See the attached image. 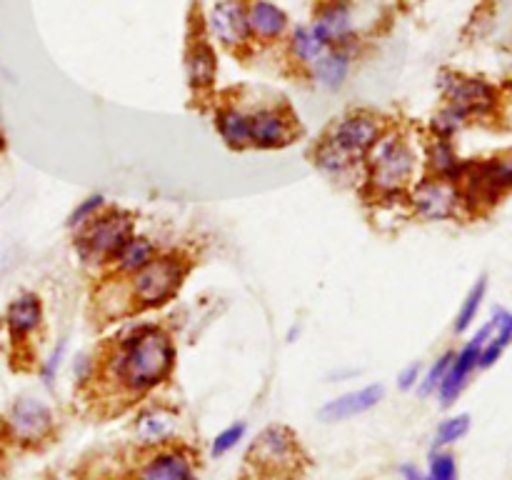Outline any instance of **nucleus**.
I'll use <instances>...</instances> for the list:
<instances>
[{"label": "nucleus", "mask_w": 512, "mask_h": 480, "mask_svg": "<svg viewBox=\"0 0 512 480\" xmlns=\"http://www.w3.org/2000/svg\"><path fill=\"white\" fill-rule=\"evenodd\" d=\"M175 368V343L160 325H140L123 338L115 355V383L128 395H143L168 380Z\"/></svg>", "instance_id": "f257e3e1"}, {"label": "nucleus", "mask_w": 512, "mask_h": 480, "mask_svg": "<svg viewBox=\"0 0 512 480\" xmlns=\"http://www.w3.org/2000/svg\"><path fill=\"white\" fill-rule=\"evenodd\" d=\"M363 160H368L370 188L380 198H395L405 193L413 183L415 165H418L410 143L395 130H385L383 138L368 150Z\"/></svg>", "instance_id": "f03ea898"}, {"label": "nucleus", "mask_w": 512, "mask_h": 480, "mask_svg": "<svg viewBox=\"0 0 512 480\" xmlns=\"http://www.w3.org/2000/svg\"><path fill=\"white\" fill-rule=\"evenodd\" d=\"M188 268V260H183L180 255L155 253L148 265L130 275V305L135 310L163 308L183 288Z\"/></svg>", "instance_id": "7ed1b4c3"}, {"label": "nucleus", "mask_w": 512, "mask_h": 480, "mask_svg": "<svg viewBox=\"0 0 512 480\" xmlns=\"http://www.w3.org/2000/svg\"><path fill=\"white\" fill-rule=\"evenodd\" d=\"M133 215L120 208H103L75 233V250L83 263H110L133 235Z\"/></svg>", "instance_id": "20e7f679"}, {"label": "nucleus", "mask_w": 512, "mask_h": 480, "mask_svg": "<svg viewBox=\"0 0 512 480\" xmlns=\"http://www.w3.org/2000/svg\"><path fill=\"white\" fill-rule=\"evenodd\" d=\"M460 200L468 208H493L512 190V158H490L468 163L458 180Z\"/></svg>", "instance_id": "39448f33"}, {"label": "nucleus", "mask_w": 512, "mask_h": 480, "mask_svg": "<svg viewBox=\"0 0 512 480\" xmlns=\"http://www.w3.org/2000/svg\"><path fill=\"white\" fill-rule=\"evenodd\" d=\"M5 435L18 445H35L50 438L55 428L53 410L43 403V400L33 398V395H20L13 400L3 418Z\"/></svg>", "instance_id": "423d86ee"}, {"label": "nucleus", "mask_w": 512, "mask_h": 480, "mask_svg": "<svg viewBox=\"0 0 512 480\" xmlns=\"http://www.w3.org/2000/svg\"><path fill=\"white\" fill-rule=\"evenodd\" d=\"M440 88H443L448 108L455 113L468 118H478V115L493 113L498 105V90L483 78H470V75L460 73H443L440 78Z\"/></svg>", "instance_id": "0eeeda50"}, {"label": "nucleus", "mask_w": 512, "mask_h": 480, "mask_svg": "<svg viewBox=\"0 0 512 480\" xmlns=\"http://www.w3.org/2000/svg\"><path fill=\"white\" fill-rule=\"evenodd\" d=\"M310 28L323 40L325 48L340 50L353 58L358 48V35L353 28V0H320Z\"/></svg>", "instance_id": "6e6552de"}, {"label": "nucleus", "mask_w": 512, "mask_h": 480, "mask_svg": "<svg viewBox=\"0 0 512 480\" xmlns=\"http://www.w3.org/2000/svg\"><path fill=\"white\" fill-rule=\"evenodd\" d=\"M385 123L380 115L368 113V110H360V113H350L340 120L338 125H333L325 138L335 145L338 150H343L348 158H353L355 163L363 160L368 155V150L383 138Z\"/></svg>", "instance_id": "1a4fd4ad"}, {"label": "nucleus", "mask_w": 512, "mask_h": 480, "mask_svg": "<svg viewBox=\"0 0 512 480\" xmlns=\"http://www.w3.org/2000/svg\"><path fill=\"white\" fill-rule=\"evenodd\" d=\"M295 138H298V120L285 108H258L255 113H248L250 148H288Z\"/></svg>", "instance_id": "9d476101"}, {"label": "nucleus", "mask_w": 512, "mask_h": 480, "mask_svg": "<svg viewBox=\"0 0 512 480\" xmlns=\"http://www.w3.org/2000/svg\"><path fill=\"white\" fill-rule=\"evenodd\" d=\"M490 335H493V320L485 323L483 328L465 343V348L460 350V353H455L453 363H450L448 373H445L443 383H440L438 388V398L443 408H450V405L460 398V393H463L465 385H468L470 375L478 368L480 353H483V345L488 343Z\"/></svg>", "instance_id": "9b49d317"}, {"label": "nucleus", "mask_w": 512, "mask_h": 480, "mask_svg": "<svg viewBox=\"0 0 512 480\" xmlns=\"http://www.w3.org/2000/svg\"><path fill=\"white\" fill-rule=\"evenodd\" d=\"M410 205L425 220H448L455 218V213L463 208V200H460L458 183L430 175L428 180H420L415 185L410 193Z\"/></svg>", "instance_id": "f8f14e48"}, {"label": "nucleus", "mask_w": 512, "mask_h": 480, "mask_svg": "<svg viewBox=\"0 0 512 480\" xmlns=\"http://www.w3.org/2000/svg\"><path fill=\"white\" fill-rule=\"evenodd\" d=\"M208 30L228 50H240L250 43L248 0H218L208 10Z\"/></svg>", "instance_id": "ddd939ff"}, {"label": "nucleus", "mask_w": 512, "mask_h": 480, "mask_svg": "<svg viewBox=\"0 0 512 480\" xmlns=\"http://www.w3.org/2000/svg\"><path fill=\"white\" fill-rule=\"evenodd\" d=\"M248 458L263 470H288L298 463V438L285 425H268L250 448Z\"/></svg>", "instance_id": "4468645a"}, {"label": "nucleus", "mask_w": 512, "mask_h": 480, "mask_svg": "<svg viewBox=\"0 0 512 480\" xmlns=\"http://www.w3.org/2000/svg\"><path fill=\"white\" fill-rule=\"evenodd\" d=\"M138 480H195L193 455L185 448H160L140 465Z\"/></svg>", "instance_id": "2eb2a0df"}, {"label": "nucleus", "mask_w": 512, "mask_h": 480, "mask_svg": "<svg viewBox=\"0 0 512 480\" xmlns=\"http://www.w3.org/2000/svg\"><path fill=\"white\" fill-rule=\"evenodd\" d=\"M5 330L15 345L25 343L43 325V300L35 293H20L5 308Z\"/></svg>", "instance_id": "dca6fc26"}, {"label": "nucleus", "mask_w": 512, "mask_h": 480, "mask_svg": "<svg viewBox=\"0 0 512 480\" xmlns=\"http://www.w3.org/2000/svg\"><path fill=\"white\" fill-rule=\"evenodd\" d=\"M383 398L385 388L380 383L350 390V393L338 395L335 400H328V403L320 408V420H325V423H340V420L355 418V415H363L368 413V410H373Z\"/></svg>", "instance_id": "f3484780"}, {"label": "nucleus", "mask_w": 512, "mask_h": 480, "mask_svg": "<svg viewBox=\"0 0 512 480\" xmlns=\"http://www.w3.org/2000/svg\"><path fill=\"white\" fill-rule=\"evenodd\" d=\"M185 70H188V83L193 90H210L218 78V58H215L213 45L205 38H195L185 53Z\"/></svg>", "instance_id": "a211bd4d"}, {"label": "nucleus", "mask_w": 512, "mask_h": 480, "mask_svg": "<svg viewBox=\"0 0 512 480\" xmlns=\"http://www.w3.org/2000/svg\"><path fill=\"white\" fill-rule=\"evenodd\" d=\"M250 35L258 40H278L288 33V15L270 0H248Z\"/></svg>", "instance_id": "6ab92c4d"}, {"label": "nucleus", "mask_w": 512, "mask_h": 480, "mask_svg": "<svg viewBox=\"0 0 512 480\" xmlns=\"http://www.w3.org/2000/svg\"><path fill=\"white\" fill-rule=\"evenodd\" d=\"M175 430H178V420L170 410L160 408V405L145 408L133 423L135 438L143 445H165L168 440H173Z\"/></svg>", "instance_id": "aec40b11"}, {"label": "nucleus", "mask_w": 512, "mask_h": 480, "mask_svg": "<svg viewBox=\"0 0 512 480\" xmlns=\"http://www.w3.org/2000/svg\"><path fill=\"white\" fill-rule=\"evenodd\" d=\"M158 253L153 245V240L145 238V235H130L128 240L123 243V248L115 253V258L110 260V263L115 265V270H118V275H125V278H130V275L138 273L143 265H148L150 260H153V255Z\"/></svg>", "instance_id": "412c9836"}, {"label": "nucleus", "mask_w": 512, "mask_h": 480, "mask_svg": "<svg viewBox=\"0 0 512 480\" xmlns=\"http://www.w3.org/2000/svg\"><path fill=\"white\" fill-rule=\"evenodd\" d=\"M510 343H512V313L505 308H495L493 310V335H490L488 343L483 345L478 368L480 370L493 368V365L500 360V355L508 350Z\"/></svg>", "instance_id": "4be33fe9"}, {"label": "nucleus", "mask_w": 512, "mask_h": 480, "mask_svg": "<svg viewBox=\"0 0 512 480\" xmlns=\"http://www.w3.org/2000/svg\"><path fill=\"white\" fill-rule=\"evenodd\" d=\"M310 73H313V78L318 80L323 88L338 90L350 73V55L340 53V50H325V53L310 65Z\"/></svg>", "instance_id": "5701e85b"}, {"label": "nucleus", "mask_w": 512, "mask_h": 480, "mask_svg": "<svg viewBox=\"0 0 512 480\" xmlns=\"http://www.w3.org/2000/svg\"><path fill=\"white\" fill-rule=\"evenodd\" d=\"M215 130L223 143L233 150H245L248 145V113L238 108H220L215 115Z\"/></svg>", "instance_id": "b1692460"}, {"label": "nucleus", "mask_w": 512, "mask_h": 480, "mask_svg": "<svg viewBox=\"0 0 512 480\" xmlns=\"http://www.w3.org/2000/svg\"><path fill=\"white\" fill-rule=\"evenodd\" d=\"M428 165H430V173H433L435 178L453 180V183H458L460 175L465 173V165H468V163H463V160L455 155L450 140L438 138L433 145H430Z\"/></svg>", "instance_id": "393cba45"}, {"label": "nucleus", "mask_w": 512, "mask_h": 480, "mask_svg": "<svg viewBox=\"0 0 512 480\" xmlns=\"http://www.w3.org/2000/svg\"><path fill=\"white\" fill-rule=\"evenodd\" d=\"M325 50L328 48H325L323 40L313 33L310 25H298V28L290 33V53H293V58L298 60V63L313 65Z\"/></svg>", "instance_id": "a878e982"}, {"label": "nucleus", "mask_w": 512, "mask_h": 480, "mask_svg": "<svg viewBox=\"0 0 512 480\" xmlns=\"http://www.w3.org/2000/svg\"><path fill=\"white\" fill-rule=\"evenodd\" d=\"M485 293H488V275H480L473 288H470V293L465 295L463 305H460V313L455 318V333H465L475 323V315H478L480 305H483Z\"/></svg>", "instance_id": "bb28decb"}, {"label": "nucleus", "mask_w": 512, "mask_h": 480, "mask_svg": "<svg viewBox=\"0 0 512 480\" xmlns=\"http://www.w3.org/2000/svg\"><path fill=\"white\" fill-rule=\"evenodd\" d=\"M315 163H318V168L323 170V173L343 175V173H348L350 168H353L355 160L348 158L343 150L335 148V145L330 143L328 138H323L318 143V148H315Z\"/></svg>", "instance_id": "cd10ccee"}, {"label": "nucleus", "mask_w": 512, "mask_h": 480, "mask_svg": "<svg viewBox=\"0 0 512 480\" xmlns=\"http://www.w3.org/2000/svg\"><path fill=\"white\" fill-rule=\"evenodd\" d=\"M470 430V415L468 413H460L453 415V418L443 420L438 425V433H435V448H443V445L450 443H458L460 438H465Z\"/></svg>", "instance_id": "c85d7f7f"}, {"label": "nucleus", "mask_w": 512, "mask_h": 480, "mask_svg": "<svg viewBox=\"0 0 512 480\" xmlns=\"http://www.w3.org/2000/svg\"><path fill=\"white\" fill-rule=\"evenodd\" d=\"M453 358H455V353L453 350H448V353H443L433 365H430L428 375H425L423 383H420V395H423V398L425 395H433L435 390L440 388V383H443V378H445V373H448Z\"/></svg>", "instance_id": "c756f323"}, {"label": "nucleus", "mask_w": 512, "mask_h": 480, "mask_svg": "<svg viewBox=\"0 0 512 480\" xmlns=\"http://www.w3.org/2000/svg\"><path fill=\"white\" fill-rule=\"evenodd\" d=\"M103 208H105V198H103V195H100V193L88 195V198H85L83 203L75 205V210L68 215V223H65V225H68V228L78 230L80 225L88 223V220L93 218L95 213H100V210H103Z\"/></svg>", "instance_id": "7c9ffc66"}, {"label": "nucleus", "mask_w": 512, "mask_h": 480, "mask_svg": "<svg viewBox=\"0 0 512 480\" xmlns=\"http://www.w3.org/2000/svg\"><path fill=\"white\" fill-rule=\"evenodd\" d=\"M245 430H248V425L245 423H233V425H228L225 430H220L213 440V448H210L213 450L215 458H223L225 453H230V450H233L235 445L245 438Z\"/></svg>", "instance_id": "2f4dec72"}, {"label": "nucleus", "mask_w": 512, "mask_h": 480, "mask_svg": "<svg viewBox=\"0 0 512 480\" xmlns=\"http://www.w3.org/2000/svg\"><path fill=\"white\" fill-rule=\"evenodd\" d=\"M428 480H458V460H455V455L453 453L430 455Z\"/></svg>", "instance_id": "473e14b6"}, {"label": "nucleus", "mask_w": 512, "mask_h": 480, "mask_svg": "<svg viewBox=\"0 0 512 480\" xmlns=\"http://www.w3.org/2000/svg\"><path fill=\"white\" fill-rule=\"evenodd\" d=\"M463 123H465L463 115L455 113L453 108H448V105H445V108L438 113V118L433 120V130H435V135H438V138L450 140L455 133H458L460 128H463Z\"/></svg>", "instance_id": "72a5a7b5"}, {"label": "nucleus", "mask_w": 512, "mask_h": 480, "mask_svg": "<svg viewBox=\"0 0 512 480\" xmlns=\"http://www.w3.org/2000/svg\"><path fill=\"white\" fill-rule=\"evenodd\" d=\"M63 358H65V340H60V343L53 348V353H50L48 358H45V363L40 365V378H43L45 385L55 383L60 365H63Z\"/></svg>", "instance_id": "f704fd0d"}, {"label": "nucleus", "mask_w": 512, "mask_h": 480, "mask_svg": "<svg viewBox=\"0 0 512 480\" xmlns=\"http://www.w3.org/2000/svg\"><path fill=\"white\" fill-rule=\"evenodd\" d=\"M420 373H423V368H420V363H413V365H408V368L400 370V375H398V388H400V390H413L415 385L420 383Z\"/></svg>", "instance_id": "c9c22d12"}, {"label": "nucleus", "mask_w": 512, "mask_h": 480, "mask_svg": "<svg viewBox=\"0 0 512 480\" xmlns=\"http://www.w3.org/2000/svg\"><path fill=\"white\" fill-rule=\"evenodd\" d=\"M5 148V138H3V133H0V150Z\"/></svg>", "instance_id": "e433bc0d"}, {"label": "nucleus", "mask_w": 512, "mask_h": 480, "mask_svg": "<svg viewBox=\"0 0 512 480\" xmlns=\"http://www.w3.org/2000/svg\"><path fill=\"white\" fill-rule=\"evenodd\" d=\"M425 480H428V478H425Z\"/></svg>", "instance_id": "4c0bfd02"}]
</instances>
